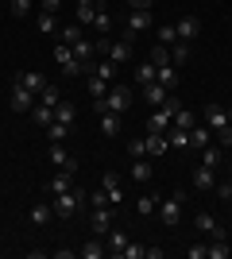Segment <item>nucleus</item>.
Returning <instances> with one entry per match:
<instances>
[{
    "instance_id": "nucleus-1",
    "label": "nucleus",
    "mask_w": 232,
    "mask_h": 259,
    "mask_svg": "<svg viewBox=\"0 0 232 259\" xmlns=\"http://www.w3.org/2000/svg\"><path fill=\"white\" fill-rule=\"evenodd\" d=\"M81 205H85V190H66V194H55V217H74Z\"/></svg>"
},
{
    "instance_id": "nucleus-2",
    "label": "nucleus",
    "mask_w": 232,
    "mask_h": 259,
    "mask_svg": "<svg viewBox=\"0 0 232 259\" xmlns=\"http://www.w3.org/2000/svg\"><path fill=\"white\" fill-rule=\"evenodd\" d=\"M132 101H135V93L128 85H109V97H105V108H109V112H128V108H132Z\"/></svg>"
},
{
    "instance_id": "nucleus-3",
    "label": "nucleus",
    "mask_w": 232,
    "mask_h": 259,
    "mask_svg": "<svg viewBox=\"0 0 232 259\" xmlns=\"http://www.w3.org/2000/svg\"><path fill=\"white\" fill-rule=\"evenodd\" d=\"M55 62L62 66V74H66V77H81V70H85V66H81V62H77V58H74V51H70V43H62V39H58V43H55Z\"/></svg>"
},
{
    "instance_id": "nucleus-4",
    "label": "nucleus",
    "mask_w": 232,
    "mask_h": 259,
    "mask_svg": "<svg viewBox=\"0 0 232 259\" xmlns=\"http://www.w3.org/2000/svg\"><path fill=\"white\" fill-rule=\"evenodd\" d=\"M8 108L16 112V116H27V112L35 108V93H31L27 85H20V81H16V85H12V97H8Z\"/></svg>"
},
{
    "instance_id": "nucleus-5",
    "label": "nucleus",
    "mask_w": 232,
    "mask_h": 259,
    "mask_svg": "<svg viewBox=\"0 0 232 259\" xmlns=\"http://www.w3.org/2000/svg\"><path fill=\"white\" fill-rule=\"evenodd\" d=\"M178 217H182V194H166L163 201H159V221H163L166 228H174Z\"/></svg>"
},
{
    "instance_id": "nucleus-6",
    "label": "nucleus",
    "mask_w": 232,
    "mask_h": 259,
    "mask_svg": "<svg viewBox=\"0 0 232 259\" xmlns=\"http://www.w3.org/2000/svg\"><path fill=\"white\" fill-rule=\"evenodd\" d=\"M89 228L93 236H105L112 228V205H89Z\"/></svg>"
},
{
    "instance_id": "nucleus-7",
    "label": "nucleus",
    "mask_w": 232,
    "mask_h": 259,
    "mask_svg": "<svg viewBox=\"0 0 232 259\" xmlns=\"http://www.w3.org/2000/svg\"><path fill=\"white\" fill-rule=\"evenodd\" d=\"M47 159L55 162V170H62V174H77V162L70 159V151L62 147V143H51V151H47Z\"/></svg>"
},
{
    "instance_id": "nucleus-8",
    "label": "nucleus",
    "mask_w": 232,
    "mask_h": 259,
    "mask_svg": "<svg viewBox=\"0 0 232 259\" xmlns=\"http://www.w3.org/2000/svg\"><path fill=\"white\" fill-rule=\"evenodd\" d=\"M155 20H151V12H128V31H124V39H135L140 31H151Z\"/></svg>"
},
{
    "instance_id": "nucleus-9",
    "label": "nucleus",
    "mask_w": 232,
    "mask_h": 259,
    "mask_svg": "<svg viewBox=\"0 0 232 259\" xmlns=\"http://www.w3.org/2000/svg\"><path fill=\"white\" fill-rule=\"evenodd\" d=\"M101 186H105V197H109V205L120 209V205H124V190H120V178H116V170H105Z\"/></svg>"
},
{
    "instance_id": "nucleus-10",
    "label": "nucleus",
    "mask_w": 232,
    "mask_h": 259,
    "mask_svg": "<svg viewBox=\"0 0 232 259\" xmlns=\"http://www.w3.org/2000/svg\"><path fill=\"white\" fill-rule=\"evenodd\" d=\"M105 58H109V62H132V39H116V43H112L109 39V51H105Z\"/></svg>"
},
{
    "instance_id": "nucleus-11",
    "label": "nucleus",
    "mask_w": 232,
    "mask_h": 259,
    "mask_svg": "<svg viewBox=\"0 0 232 259\" xmlns=\"http://www.w3.org/2000/svg\"><path fill=\"white\" fill-rule=\"evenodd\" d=\"M194 228H198V232H209L213 240H224V228L217 225V217H213V213H198V217H194Z\"/></svg>"
},
{
    "instance_id": "nucleus-12",
    "label": "nucleus",
    "mask_w": 232,
    "mask_h": 259,
    "mask_svg": "<svg viewBox=\"0 0 232 259\" xmlns=\"http://www.w3.org/2000/svg\"><path fill=\"white\" fill-rule=\"evenodd\" d=\"M174 31H178V39L194 43V39H198V31H201V20H198V16H182V20L174 23Z\"/></svg>"
},
{
    "instance_id": "nucleus-13",
    "label": "nucleus",
    "mask_w": 232,
    "mask_h": 259,
    "mask_svg": "<svg viewBox=\"0 0 232 259\" xmlns=\"http://www.w3.org/2000/svg\"><path fill=\"white\" fill-rule=\"evenodd\" d=\"M120 112H109V108H105V112H101V136H105V140H116V136H120Z\"/></svg>"
},
{
    "instance_id": "nucleus-14",
    "label": "nucleus",
    "mask_w": 232,
    "mask_h": 259,
    "mask_svg": "<svg viewBox=\"0 0 232 259\" xmlns=\"http://www.w3.org/2000/svg\"><path fill=\"white\" fill-rule=\"evenodd\" d=\"M16 81H20V85H27V89H31V93H35V97H39V93H43V89L51 85V81H47V77L39 74V70H23V74L16 77Z\"/></svg>"
},
{
    "instance_id": "nucleus-15",
    "label": "nucleus",
    "mask_w": 232,
    "mask_h": 259,
    "mask_svg": "<svg viewBox=\"0 0 232 259\" xmlns=\"http://www.w3.org/2000/svg\"><path fill=\"white\" fill-rule=\"evenodd\" d=\"M105 248H109V255H120V251L128 248V232H120V228H109V232H105Z\"/></svg>"
},
{
    "instance_id": "nucleus-16",
    "label": "nucleus",
    "mask_w": 232,
    "mask_h": 259,
    "mask_svg": "<svg viewBox=\"0 0 232 259\" xmlns=\"http://www.w3.org/2000/svg\"><path fill=\"white\" fill-rule=\"evenodd\" d=\"M205 124L217 128V132L228 128V108H224V105H209V108H205Z\"/></svg>"
},
{
    "instance_id": "nucleus-17",
    "label": "nucleus",
    "mask_w": 232,
    "mask_h": 259,
    "mask_svg": "<svg viewBox=\"0 0 232 259\" xmlns=\"http://www.w3.org/2000/svg\"><path fill=\"white\" fill-rule=\"evenodd\" d=\"M194 186H198V190H217V170L201 162L198 170H194Z\"/></svg>"
},
{
    "instance_id": "nucleus-18",
    "label": "nucleus",
    "mask_w": 232,
    "mask_h": 259,
    "mask_svg": "<svg viewBox=\"0 0 232 259\" xmlns=\"http://www.w3.org/2000/svg\"><path fill=\"white\" fill-rule=\"evenodd\" d=\"M77 255H81V259H105L109 248H105V240H101V236H93V240H85V248H77Z\"/></svg>"
},
{
    "instance_id": "nucleus-19",
    "label": "nucleus",
    "mask_w": 232,
    "mask_h": 259,
    "mask_svg": "<svg viewBox=\"0 0 232 259\" xmlns=\"http://www.w3.org/2000/svg\"><path fill=\"white\" fill-rule=\"evenodd\" d=\"M66 190H74V174H62V170L43 186V194H66Z\"/></svg>"
},
{
    "instance_id": "nucleus-20",
    "label": "nucleus",
    "mask_w": 232,
    "mask_h": 259,
    "mask_svg": "<svg viewBox=\"0 0 232 259\" xmlns=\"http://www.w3.org/2000/svg\"><path fill=\"white\" fill-rule=\"evenodd\" d=\"M93 20H97V0H77V23L93 27Z\"/></svg>"
},
{
    "instance_id": "nucleus-21",
    "label": "nucleus",
    "mask_w": 232,
    "mask_h": 259,
    "mask_svg": "<svg viewBox=\"0 0 232 259\" xmlns=\"http://www.w3.org/2000/svg\"><path fill=\"white\" fill-rule=\"evenodd\" d=\"M151 162H147V155H144V159H132V182H140V186H147V182H151Z\"/></svg>"
},
{
    "instance_id": "nucleus-22",
    "label": "nucleus",
    "mask_w": 232,
    "mask_h": 259,
    "mask_svg": "<svg viewBox=\"0 0 232 259\" xmlns=\"http://www.w3.org/2000/svg\"><path fill=\"white\" fill-rule=\"evenodd\" d=\"M166 143H170L174 151H190V132H186V128H174V124H170V132H166Z\"/></svg>"
},
{
    "instance_id": "nucleus-23",
    "label": "nucleus",
    "mask_w": 232,
    "mask_h": 259,
    "mask_svg": "<svg viewBox=\"0 0 232 259\" xmlns=\"http://www.w3.org/2000/svg\"><path fill=\"white\" fill-rule=\"evenodd\" d=\"M31 225H47V221H55V205L51 201H39V205H31Z\"/></svg>"
},
{
    "instance_id": "nucleus-24",
    "label": "nucleus",
    "mask_w": 232,
    "mask_h": 259,
    "mask_svg": "<svg viewBox=\"0 0 232 259\" xmlns=\"http://www.w3.org/2000/svg\"><path fill=\"white\" fill-rule=\"evenodd\" d=\"M74 116H77L74 101H66V97H62V101L55 105V120H58V124H74Z\"/></svg>"
},
{
    "instance_id": "nucleus-25",
    "label": "nucleus",
    "mask_w": 232,
    "mask_h": 259,
    "mask_svg": "<svg viewBox=\"0 0 232 259\" xmlns=\"http://www.w3.org/2000/svg\"><path fill=\"white\" fill-rule=\"evenodd\" d=\"M70 51H74V58H77V62H85V66H89V58L97 54V47L89 43V39H77V43H70Z\"/></svg>"
},
{
    "instance_id": "nucleus-26",
    "label": "nucleus",
    "mask_w": 232,
    "mask_h": 259,
    "mask_svg": "<svg viewBox=\"0 0 232 259\" xmlns=\"http://www.w3.org/2000/svg\"><path fill=\"white\" fill-rule=\"evenodd\" d=\"M144 97L151 101L155 108H159V105H163L166 97H170V89H166V85H159V81H151V85H144Z\"/></svg>"
},
{
    "instance_id": "nucleus-27",
    "label": "nucleus",
    "mask_w": 232,
    "mask_h": 259,
    "mask_svg": "<svg viewBox=\"0 0 232 259\" xmlns=\"http://www.w3.org/2000/svg\"><path fill=\"white\" fill-rule=\"evenodd\" d=\"M155 77H159V66L155 62H140L135 66V81H140V85H151Z\"/></svg>"
},
{
    "instance_id": "nucleus-28",
    "label": "nucleus",
    "mask_w": 232,
    "mask_h": 259,
    "mask_svg": "<svg viewBox=\"0 0 232 259\" xmlns=\"http://www.w3.org/2000/svg\"><path fill=\"white\" fill-rule=\"evenodd\" d=\"M47 140L51 143H66V136H70V124H58V120H51V124H47Z\"/></svg>"
},
{
    "instance_id": "nucleus-29",
    "label": "nucleus",
    "mask_w": 232,
    "mask_h": 259,
    "mask_svg": "<svg viewBox=\"0 0 232 259\" xmlns=\"http://www.w3.org/2000/svg\"><path fill=\"white\" fill-rule=\"evenodd\" d=\"M144 147H147V155H163L170 143H166V136H155V132H147V136H144Z\"/></svg>"
},
{
    "instance_id": "nucleus-30",
    "label": "nucleus",
    "mask_w": 232,
    "mask_h": 259,
    "mask_svg": "<svg viewBox=\"0 0 232 259\" xmlns=\"http://www.w3.org/2000/svg\"><path fill=\"white\" fill-rule=\"evenodd\" d=\"M201 147H209V132L201 128V124H194L190 128V151H201Z\"/></svg>"
},
{
    "instance_id": "nucleus-31",
    "label": "nucleus",
    "mask_w": 232,
    "mask_h": 259,
    "mask_svg": "<svg viewBox=\"0 0 232 259\" xmlns=\"http://www.w3.org/2000/svg\"><path fill=\"white\" fill-rule=\"evenodd\" d=\"M159 85H166V89H174V81H178V66L174 62H166V66H159V77H155Z\"/></svg>"
},
{
    "instance_id": "nucleus-32",
    "label": "nucleus",
    "mask_w": 232,
    "mask_h": 259,
    "mask_svg": "<svg viewBox=\"0 0 232 259\" xmlns=\"http://www.w3.org/2000/svg\"><path fill=\"white\" fill-rule=\"evenodd\" d=\"M58 39L62 43H77V39H85V31H81V23H66V27H58Z\"/></svg>"
},
{
    "instance_id": "nucleus-33",
    "label": "nucleus",
    "mask_w": 232,
    "mask_h": 259,
    "mask_svg": "<svg viewBox=\"0 0 232 259\" xmlns=\"http://www.w3.org/2000/svg\"><path fill=\"white\" fill-rule=\"evenodd\" d=\"M27 116H31L35 124H39V128H47V124L55 120V108H51V105H35L31 112H27Z\"/></svg>"
},
{
    "instance_id": "nucleus-34",
    "label": "nucleus",
    "mask_w": 232,
    "mask_h": 259,
    "mask_svg": "<svg viewBox=\"0 0 232 259\" xmlns=\"http://www.w3.org/2000/svg\"><path fill=\"white\" fill-rule=\"evenodd\" d=\"M201 162L217 170V166H221V162H224V147H201Z\"/></svg>"
},
{
    "instance_id": "nucleus-35",
    "label": "nucleus",
    "mask_w": 232,
    "mask_h": 259,
    "mask_svg": "<svg viewBox=\"0 0 232 259\" xmlns=\"http://www.w3.org/2000/svg\"><path fill=\"white\" fill-rule=\"evenodd\" d=\"M170 62H174V66L190 62V43H186V39H178V43H170Z\"/></svg>"
},
{
    "instance_id": "nucleus-36",
    "label": "nucleus",
    "mask_w": 232,
    "mask_h": 259,
    "mask_svg": "<svg viewBox=\"0 0 232 259\" xmlns=\"http://www.w3.org/2000/svg\"><path fill=\"white\" fill-rule=\"evenodd\" d=\"M155 43H163V47L178 43V31H174V23H163V27H155Z\"/></svg>"
},
{
    "instance_id": "nucleus-37",
    "label": "nucleus",
    "mask_w": 232,
    "mask_h": 259,
    "mask_svg": "<svg viewBox=\"0 0 232 259\" xmlns=\"http://www.w3.org/2000/svg\"><path fill=\"white\" fill-rule=\"evenodd\" d=\"M35 27L43 35H58V20L51 16V12H39V20H35Z\"/></svg>"
},
{
    "instance_id": "nucleus-38",
    "label": "nucleus",
    "mask_w": 232,
    "mask_h": 259,
    "mask_svg": "<svg viewBox=\"0 0 232 259\" xmlns=\"http://www.w3.org/2000/svg\"><path fill=\"white\" fill-rule=\"evenodd\" d=\"M93 31H101V35H109V31H112V16L101 8V0H97V20H93Z\"/></svg>"
},
{
    "instance_id": "nucleus-39",
    "label": "nucleus",
    "mask_w": 232,
    "mask_h": 259,
    "mask_svg": "<svg viewBox=\"0 0 232 259\" xmlns=\"http://www.w3.org/2000/svg\"><path fill=\"white\" fill-rule=\"evenodd\" d=\"M85 89L93 93V97H109V81H101L97 74H89V77H85Z\"/></svg>"
},
{
    "instance_id": "nucleus-40",
    "label": "nucleus",
    "mask_w": 232,
    "mask_h": 259,
    "mask_svg": "<svg viewBox=\"0 0 232 259\" xmlns=\"http://www.w3.org/2000/svg\"><path fill=\"white\" fill-rule=\"evenodd\" d=\"M170 124H174V128H194V124H198V116H194V112H190V108H178L174 112V120H170Z\"/></svg>"
},
{
    "instance_id": "nucleus-41",
    "label": "nucleus",
    "mask_w": 232,
    "mask_h": 259,
    "mask_svg": "<svg viewBox=\"0 0 232 259\" xmlns=\"http://www.w3.org/2000/svg\"><path fill=\"white\" fill-rule=\"evenodd\" d=\"M147 62H155V66H166V62H170V47L155 43V47H151V54H147Z\"/></svg>"
},
{
    "instance_id": "nucleus-42",
    "label": "nucleus",
    "mask_w": 232,
    "mask_h": 259,
    "mask_svg": "<svg viewBox=\"0 0 232 259\" xmlns=\"http://www.w3.org/2000/svg\"><path fill=\"white\" fill-rule=\"evenodd\" d=\"M93 74H97L101 81H109V85H112V77H116V62H109V58H105V62L93 66Z\"/></svg>"
},
{
    "instance_id": "nucleus-43",
    "label": "nucleus",
    "mask_w": 232,
    "mask_h": 259,
    "mask_svg": "<svg viewBox=\"0 0 232 259\" xmlns=\"http://www.w3.org/2000/svg\"><path fill=\"white\" fill-rule=\"evenodd\" d=\"M135 209H140V213H144V217H155V213H159V201H155L151 194H144V197H140V201H135Z\"/></svg>"
},
{
    "instance_id": "nucleus-44",
    "label": "nucleus",
    "mask_w": 232,
    "mask_h": 259,
    "mask_svg": "<svg viewBox=\"0 0 232 259\" xmlns=\"http://www.w3.org/2000/svg\"><path fill=\"white\" fill-rule=\"evenodd\" d=\"M232 248H228V240H213L209 244V259H228Z\"/></svg>"
},
{
    "instance_id": "nucleus-45",
    "label": "nucleus",
    "mask_w": 232,
    "mask_h": 259,
    "mask_svg": "<svg viewBox=\"0 0 232 259\" xmlns=\"http://www.w3.org/2000/svg\"><path fill=\"white\" fill-rule=\"evenodd\" d=\"M8 12L16 16V20H23V16L31 12V0H8Z\"/></svg>"
},
{
    "instance_id": "nucleus-46",
    "label": "nucleus",
    "mask_w": 232,
    "mask_h": 259,
    "mask_svg": "<svg viewBox=\"0 0 232 259\" xmlns=\"http://www.w3.org/2000/svg\"><path fill=\"white\" fill-rule=\"evenodd\" d=\"M58 101H62V93H58V89H55V85H47V89H43V93H39V105H51V108H55V105H58Z\"/></svg>"
},
{
    "instance_id": "nucleus-47",
    "label": "nucleus",
    "mask_w": 232,
    "mask_h": 259,
    "mask_svg": "<svg viewBox=\"0 0 232 259\" xmlns=\"http://www.w3.org/2000/svg\"><path fill=\"white\" fill-rule=\"evenodd\" d=\"M144 255H147V248L144 244H132V240H128V248L120 251V259H144Z\"/></svg>"
},
{
    "instance_id": "nucleus-48",
    "label": "nucleus",
    "mask_w": 232,
    "mask_h": 259,
    "mask_svg": "<svg viewBox=\"0 0 232 259\" xmlns=\"http://www.w3.org/2000/svg\"><path fill=\"white\" fill-rule=\"evenodd\" d=\"M128 155H132V159H144V155H147V147H144V136H140V140H128Z\"/></svg>"
},
{
    "instance_id": "nucleus-49",
    "label": "nucleus",
    "mask_w": 232,
    "mask_h": 259,
    "mask_svg": "<svg viewBox=\"0 0 232 259\" xmlns=\"http://www.w3.org/2000/svg\"><path fill=\"white\" fill-rule=\"evenodd\" d=\"M186 255H190V259H205V255H209V244H190Z\"/></svg>"
},
{
    "instance_id": "nucleus-50",
    "label": "nucleus",
    "mask_w": 232,
    "mask_h": 259,
    "mask_svg": "<svg viewBox=\"0 0 232 259\" xmlns=\"http://www.w3.org/2000/svg\"><path fill=\"white\" fill-rule=\"evenodd\" d=\"M58 8H62V0H39V12H51V16H58Z\"/></svg>"
},
{
    "instance_id": "nucleus-51",
    "label": "nucleus",
    "mask_w": 232,
    "mask_h": 259,
    "mask_svg": "<svg viewBox=\"0 0 232 259\" xmlns=\"http://www.w3.org/2000/svg\"><path fill=\"white\" fill-rule=\"evenodd\" d=\"M217 140H221V147L228 151V147H232V124H228V128H221V132H217Z\"/></svg>"
},
{
    "instance_id": "nucleus-52",
    "label": "nucleus",
    "mask_w": 232,
    "mask_h": 259,
    "mask_svg": "<svg viewBox=\"0 0 232 259\" xmlns=\"http://www.w3.org/2000/svg\"><path fill=\"white\" fill-rule=\"evenodd\" d=\"M151 4H155V0H128V8H132V12H151Z\"/></svg>"
},
{
    "instance_id": "nucleus-53",
    "label": "nucleus",
    "mask_w": 232,
    "mask_h": 259,
    "mask_svg": "<svg viewBox=\"0 0 232 259\" xmlns=\"http://www.w3.org/2000/svg\"><path fill=\"white\" fill-rule=\"evenodd\" d=\"M89 205H109V197H105V190H93V194H89Z\"/></svg>"
},
{
    "instance_id": "nucleus-54",
    "label": "nucleus",
    "mask_w": 232,
    "mask_h": 259,
    "mask_svg": "<svg viewBox=\"0 0 232 259\" xmlns=\"http://www.w3.org/2000/svg\"><path fill=\"white\" fill-rule=\"evenodd\" d=\"M217 194H221L224 201H232V182H228V186H217Z\"/></svg>"
},
{
    "instance_id": "nucleus-55",
    "label": "nucleus",
    "mask_w": 232,
    "mask_h": 259,
    "mask_svg": "<svg viewBox=\"0 0 232 259\" xmlns=\"http://www.w3.org/2000/svg\"><path fill=\"white\" fill-rule=\"evenodd\" d=\"M228 124H232V108H228Z\"/></svg>"
},
{
    "instance_id": "nucleus-56",
    "label": "nucleus",
    "mask_w": 232,
    "mask_h": 259,
    "mask_svg": "<svg viewBox=\"0 0 232 259\" xmlns=\"http://www.w3.org/2000/svg\"><path fill=\"white\" fill-rule=\"evenodd\" d=\"M228 162H232V155H228Z\"/></svg>"
}]
</instances>
